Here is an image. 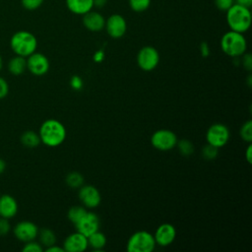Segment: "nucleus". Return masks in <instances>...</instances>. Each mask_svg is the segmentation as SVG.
<instances>
[{"label": "nucleus", "instance_id": "nucleus-1", "mask_svg": "<svg viewBox=\"0 0 252 252\" xmlns=\"http://www.w3.org/2000/svg\"><path fill=\"white\" fill-rule=\"evenodd\" d=\"M38 135L40 138V143L47 147H58L66 139V128L58 120L50 118L42 122L39 127Z\"/></svg>", "mask_w": 252, "mask_h": 252}, {"label": "nucleus", "instance_id": "nucleus-2", "mask_svg": "<svg viewBox=\"0 0 252 252\" xmlns=\"http://www.w3.org/2000/svg\"><path fill=\"white\" fill-rule=\"evenodd\" d=\"M251 21L252 17L249 8L234 3L226 11V23L230 31L244 33L249 30Z\"/></svg>", "mask_w": 252, "mask_h": 252}, {"label": "nucleus", "instance_id": "nucleus-3", "mask_svg": "<svg viewBox=\"0 0 252 252\" xmlns=\"http://www.w3.org/2000/svg\"><path fill=\"white\" fill-rule=\"evenodd\" d=\"M10 47L16 55L27 58L36 51L37 39L31 32L19 31L11 36Z\"/></svg>", "mask_w": 252, "mask_h": 252}, {"label": "nucleus", "instance_id": "nucleus-4", "mask_svg": "<svg viewBox=\"0 0 252 252\" xmlns=\"http://www.w3.org/2000/svg\"><path fill=\"white\" fill-rule=\"evenodd\" d=\"M220 48L222 52L230 57H239L247 49V41L243 33L229 31L220 38Z\"/></svg>", "mask_w": 252, "mask_h": 252}, {"label": "nucleus", "instance_id": "nucleus-5", "mask_svg": "<svg viewBox=\"0 0 252 252\" xmlns=\"http://www.w3.org/2000/svg\"><path fill=\"white\" fill-rule=\"evenodd\" d=\"M156 245L154 234L146 230H139L129 237L126 250L128 252H152Z\"/></svg>", "mask_w": 252, "mask_h": 252}, {"label": "nucleus", "instance_id": "nucleus-6", "mask_svg": "<svg viewBox=\"0 0 252 252\" xmlns=\"http://www.w3.org/2000/svg\"><path fill=\"white\" fill-rule=\"evenodd\" d=\"M177 137L174 132L167 129H159L153 133L151 137L152 146L161 152L172 150L177 144Z\"/></svg>", "mask_w": 252, "mask_h": 252}, {"label": "nucleus", "instance_id": "nucleus-7", "mask_svg": "<svg viewBox=\"0 0 252 252\" xmlns=\"http://www.w3.org/2000/svg\"><path fill=\"white\" fill-rule=\"evenodd\" d=\"M159 63V53L154 46H144L137 54V64L146 72L153 71Z\"/></svg>", "mask_w": 252, "mask_h": 252}, {"label": "nucleus", "instance_id": "nucleus-8", "mask_svg": "<svg viewBox=\"0 0 252 252\" xmlns=\"http://www.w3.org/2000/svg\"><path fill=\"white\" fill-rule=\"evenodd\" d=\"M229 136V130L226 125L222 123H215L207 130L206 140L209 145L220 149L227 144Z\"/></svg>", "mask_w": 252, "mask_h": 252}, {"label": "nucleus", "instance_id": "nucleus-9", "mask_svg": "<svg viewBox=\"0 0 252 252\" xmlns=\"http://www.w3.org/2000/svg\"><path fill=\"white\" fill-rule=\"evenodd\" d=\"M27 69L34 76H43L49 70V60L44 54L35 51L27 57Z\"/></svg>", "mask_w": 252, "mask_h": 252}, {"label": "nucleus", "instance_id": "nucleus-10", "mask_svg": "<svg viewBox=\"0 0 252 252\" xmlns=\"http://www.w3.org/2000/svg\"><path fill=\"white\" fill-rule=\"evenodd\" d=\"M104 29L110 37L120 38L125 34L127 31V23L123 16L119 14H113L105 20Z\"/></svg>", "mask_w": 252, "mask_h": 252}, {"label": "nucleus", "instance_id": "nucleus-11", "mask_svg": "<svg viewBox=\"0 0 252 252\" xmlns=\"http://www.w3.org/2000/svg\"><path fill=\"white\" fill-rule=\"evenodd\" d=\"M37 225L31 220H22L18 222L14 228L13 232L16 238L22 242H28L34 240L38 234Z\"/></svg>", "mask_w": 252, "mask_h": 252}, {"label": "nucleus", "instance_id": "nucleus-12", "mask_svg": "<svg viewBox=\"0 0 252 252\" xmlns=\"http://www.w3.org/2000/svg\"><path fill=\"white\" fill-rule=\"evenodd\" d=\"M79 199L84 207L89 209L96 208L101 201V196L96 187L93 185L81 186L78 193Z\"/></svg>", "mask_w": 252, "mask_h": 252}, {"label": "nucleus", "instance_id": "nucleus-13", "mask_svg": "<svg viewBox=\"0 0 252 252\" xmlns=\"http://www.w3.org/2000/svg\"><path fill=\"white\" fill-rule=\"evenodd\" d=\"M77 231L84 234L86 237L99 229V219L97 215L93 212H88L75 224Z\"/></svg>", "mask_w": 252, "mask_h": 252}, {"label": "nucleus", "instance_id": "nucleus-14", "mask_svg": "<svg viewBox=\"0 0 252 252\" xmlns=\"http://www.w3.org/2000/svg\"><path fill=\"white\" fill-rule=\"evenodd\" d=\"M176 237V229L171 223H162L155 231L154 238L156 244L161 247L170 245Z\"/></svg>", "mask_w": 252, "mask_h": 252}, {"label": "nucleus", "instance_id": "nucleus-15", "mask_svg": "<svg viewBox=\"0 0 252 252\" xmlns=\"http://www.w3.org/2000/svg\"><path fill=\"white\" fill-rule=\"evenodd\" d=\"M88 246V238L79 231L69 234L63 243V249L66 252H83Z\"/></svg>", "mask_w": 252, "mask_h": 252}, {"label": "nucleus", "instance_id": "nucleus-16", "mask_svg": "<svg viewBox=\"0 0 252 252\" xmlns=\"http://www.w3.org/2000/svg\"><path fill=\"white\" fill-rule=\"evenodd\" d=\"M83 25L91 32H100L104 29L105 19L100 13L91 10L83 15Z\"/></svg>", "mask_w": 252, "mask_h": 252}, {"label": "nucleus", "instance_id": "nucleus-17", "mask_svg": "<svg viewBox=\"0 0 252 252\" xmlns=\"http://www.w3.org/2000/svg\"><path fill=\"white\" fill-rule=\"evenodd\" d=\"M18 213V203L16 199L9 195L3 194L0 196V217L5 219H12Z\"/></svg>", "mask_w": 252, "mask_h": 252}, {"label": "nucleus", "instance_id": "nucleus-18", "mask_svg": "<svg viewBox=\"0 0 252 252\" xmlns=\"http://www.w3.org/2000/svg\"><path fill=\"white\" fill-rule=\"evenodd\" d=\"M68 10L75 15H85L94 8L93 0H66Z\"/></svg>", "mask_w": 252, "mask_h": 252}, {"label": "nucleus", "instance_id": "nucleus-19", "mask_svg": "<svg viewBox=\"0 0 252 252\" xmlns=\"http://www.w3.org/2000/svg\"><path fill=\"white\" fill-rule=\"evenodd\" d=\"M8 71L15 76H20L27 70V58L15 55L8 62Z\"/></svg>", "mask_w": 252, "mask_h": 252}, {"label": "nucleus", "instance_id": "nucleus-20", "mask_svg": "<svg viewBox=\"0 0 252 252\" xmlns=\"http://www.w3.org/2000/svg\"><path fill=\"white\" fill-rule=\"evenodd\" d=\"M88 245L92 247L94 250H101L106 245V237L104 233L99 230L92 233L88 237Z\"/></svg>", "mask_w": 252, "mask_h": 252}, {"label": "nucleus", "instance_id": "nucleus-21", "mask_svg": "<svg viewBox=\"0 0 252 252\" xmlns=\"http://www.w3.org/2000/svg\"><path fill=\"white\" fill-rule=\"evenodd\" d=\"M21 143H22L23 146H25L27 148H30V149H32V148L37 147L40 144V138H39L38 133H36L34 131H32V130H29V131H26L22 134Z\"/></svg>", "mask_w": 252, "mask_h": 252}, {"label": "nucleus", "instance_id": "nucleus-22", "mask_svg": "<svg viewBox=\"0 0 252 252\" xmlns=\"http://www.w3.org/2000/svg\"><path fill=\"white\" fill-rule=\"evenodd\" d=\"M37 237L39 239V243L42 245V247L44 246L45 248L55 244V242H56L55 233L53 232V230H51L50 228H47V227H43V228L39 229Z\"/></svg>", "mask_w": 252, "mask_h": 252}, {"label": "nucleus", "instance_id": "nucleus-23", "mask_svg": "<svg viewBox=\"0 0 252 252\" xmlns=\"http://www.w3.org/2000/svg\"><path fill=\"white\" fill-rule=\"evenodd\" d=\"M87 213L86 207L83 206H73L69 209L67 213L68 220L75 225L82 218L83 216Z\"/></svg>", "mask_w": 252, "mask_h": 252}, {"label": "nucleus", "instance_id": "nucleus-24", "mask_svg": "<svg viewBox=\"0 0 252 252\" xmlns=\"http://www.w3.org/2000/svg\"><path fill=\"white\" fill-rule=\"evenodd\" d=\"M84 183L83 175L78 171H72L66 176V184L71 188H80Z\"/></svg>", "mask_w": 252, "mask_h": 252}, {"label": "nucleus", "instance_id": "nucleus-25", "mask_svg": "<svg viewBox=\"0 0 252 252\" xmlns=\"http://www.w3.org/2000/svg\"><path fill=\"white\" fill-rule=\"evenodd\" d=\"M239 135L244 142L248 144L252 142V121L251 120H247L246 122L243 123V125L240 128Z\"/></svg>", "mask_w": 252, "mask_h": 252}, {"label": "nucleus", "instance_id": "nucleus-26", "mask_svg": "<svg viewBox=\"0 0 252 252\" xmlns=\"http://www.w3.org/2000/svg\"><path fill=\"white\" fill-rule=\"evenodd\" d=\"M176 146L178 148L179 153L182 156H185V157L191 156L193 154V152H194V146H193V144L189 140L182 139L180 141H177Z\"/></svg>", "mask_w": 252, "mask_h": 252}, {"label": "nucleus", "instance_id": "nucleus-27", "mask_svg": "<svg viewBox=\"0 0 252 252\" xmlns=\"http://www.w3.org/2000/svg\"><path fill=\"white\" fill-rule=\"evenodd\" d=\"M151 5V0H129V6L132 11L141 13L146 11Z\"/></svg>", "mask_w": 252, "mask_h": 252}, {"label": "nucleus", "instance_id": "nucleus-28", "mask_svg": "<svg viewBox=\"0 0 252 252\" xmlns=\"http://www.w3.org/2000/svg\"><path fill=\"white\" fill-rule=\"evenodd\" d=\"M218 154H219V149L209 144L202 149V156L205 159H208V160L215 159Z\"/></svg>", "mask_w": 252, "mask_h": 252}, {"label": "nucleus", "instance_id": "nucleus-29", "mask_svg": "<svg viewBox=\"0 0 252 252\" xmlns=\"http://www.w3.org/2000/svg\"><path fill=\"white\" fill-rule=\"evenodd\" d=\"M22 250L23 252H42L43 247L39 242H36L34 239V240L25 242V245Z\"/></svg>", "mask_w": 252, "mask_h": 252}, {"label": "nucleus", "instance_id": "nucleus-30", "mask_svg": "<svg viewBox=\"0 0 252 252\" xmlns=\"http://www.w3.org/2000/svg\"><path fill=\"white\" fill-rule=\"evenodd\" d=\"M44 0H21L22 6L29 11H33L39 8Z\"/></svg>", "mask_w": 252, "mask_h": 252}, {"label": "nucleus", "instance_id": "nucleus-31", "mask_svg": "<svg viewBox=\"0 0 252 252\" xmlns=\"http://www.w3.org/2000/svg\"><path fill=\"white\" fill-rule=\"evenodd\" d=\"M214 2L219 10L224 12H226L234 4V0H214Z\"/></svg>", "mask_w": 252, "mask_h": 252}, {"label": "nucleus", "instance_id": "nucleus-32", "mask_svg": "<svg viewBox=\"0 0 252 252\" xmlns=\"http://www.w3.org/2000/svg\"><path fill=\"white\" fill-rule=\"evenodd\" d=\"M11 230V224L8 219L0 217V235H7Z\"/></svg>", "mask_w": 252, "mask_h": 252}, {"label": "nucleus", "instance_id": "nucleus-33", "mask_svg": "<svg viewBox=\"0 0 252 252\" xmlns=\"http://www.w3.org/2000/svg\"><path fill=\"white\" fill-rule=\"evenodd\" d=\"M9 93V85L7 81L0 76V99L7 96Z\"/></svg>", "mask_w": 252, "mask_h": 252}, {"label": "nucleus", "instance_id": "nucleus-34", "mask_svg": "<svg viewBox=\"0 0 252 252\" xmlns=\"http://www.w3.org/2000/svg\"><path fill=\"white\" fill-rule=\"evenodd\" d=\"M70 86L74 90H81L83 88V81L79 76H73L70 80Z\"/></svg>", "mask_w": 252, "mask_h": 252}, {"label": "nucleus", "instance_id": "nucleus-35", "mask_svg": "<svg viewBox=\"0 0 252 252\" xmlns=\"http://www.w3.org/2000/svg\"><path fill=\"white\" fill-rule=\"evenodd\" d=\"M241 56H243L242 57V64H243L244 68L247 71H251V69H252V57H251V54L243 53Z\"/></svg>", "mask_w": 252, "mask_h": 252}, {"label": "nucleus", "instance_id": "nucleus-36", "mask_svg": "<svg viewBox=\"0 0 252 252\" xmlns=\"http://www.w3.org/2000/svg\"><path fill=\"white\" fill-rule=\"evenodd\" d=\"M200 50H201V54L203 57H208L209 54H210V48H209V45L207 42L203 41L200 45Z\"/></svg>", "mask_w": 252, "mask_h": 252}, {"label": "nucleus", "instance_id": "nucleus-37", "mask_svg": "<svg viewBox=\"0 0 252 252\" xmlns=\"http://www.w3.org/2000/svg\"><path fill=\"white\" fill-rule=\"evenodd\" d=\"M245 158L247 160L248 163H251L252 162V145L251 143H249L247 149H246V152H245Z\"/></svg>", "mask_w": 252, "mask_h": 252}, {"label": "nucleus", "instance_id": "nucleus-38", "mask_svg": "<svg viewBox=\"0 0 252 252\" xmlns=\"http://www.w3.org/2000/svg\"><path fill=\"white\" fill-rule=\"evenodd\" d=\"M45 251L46 252H64V249H63V247H60V246H57V245L53 244L51 246L46 247Z\"/></svg>", "mask_w": 252, "mask_h": 252}, {"label": "nucleus", "instance_id": "nucleus-39", "mask_svg": "<svg viewBox=\"0 0 252 252\" xmlns=\"http://www.w3.org/2000/svg\"><path fill=\"white\" fill-rule=\"evenodd\" d=\"M104 59V52H103V50H98V51H96L95 53H94V60L95 61V62H101L102 60Z\"/></svg>", "mask_w": 252, "mask_h": 252}, {"label": "nucleus", "instance_id": "nucleus-40", "mask_svg": "<svg viewBox=\"0 0 252 252\" xmlns=\"http://www.w3.org/2000/svg\"><path fill=\"white\" fill-rule=\"evenodd\" d=\"M234 3L235 4H238L240 6H243V7H246V8H249L252 6V0H234Z\"/></svg>", "mask_w": 252, "mask_h": 252}, {"label": "nucleus", "instance_id": "nucleus-41", "mask_svg": "<svg viewBox=\"0 0 252 252\" xmlns=\"http://www.w3.org/2000/svg\"><path fill=\"white\" fill-rule=\"evenodd\" d=\"M94 1V7L96 8H102L105 6L107 0H93Z\"/></svg>", "mask_w": 252, "mask_h": 252}, {"label": "nucleus", "instance_id": "nucleus-42", "mask_svg": "<svg viewBox=\"0 0 252 252\" xmlns=\"http://www.w3.org/2000/svg\"><path fill=\"white\" fill-rule=\"evenodd\" d=\"M5 169H6V162L4 161V159L0 158V174L3 173Z\"/></svg>", "mask_w": 252, "mask_h": 252}, {"label": "nucleus", "instance_id": "nucleus-43", "mask_svg": "<svg viewBox=\"0 0 252 252\" xmlns=\"http://www.w3.org/2000/svg\"><path fill=\"white\" fill-rule=\"evenodd\" d=\"M2 67H3V59H2V56L0 54V71L2 70Z\"/></svg>", "mask_w": 252, "mask_h": 252}, {"label": "nucleus", "instance_id": "nucleus-44", "mask_svg": "<svg viewBox=\"0 0 252 252\" xmlns=\"http://www.w3.org/2000/svg\"><path fill=\"white\" fill-rule=\"evenodd\" d=\"M247 79H248V86L251 87V75H249Z\"/></svg>", "mask_w": 252, "mask_h": 252}]
</instances>
